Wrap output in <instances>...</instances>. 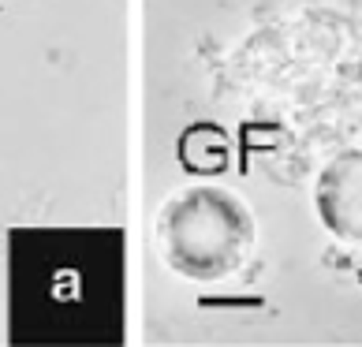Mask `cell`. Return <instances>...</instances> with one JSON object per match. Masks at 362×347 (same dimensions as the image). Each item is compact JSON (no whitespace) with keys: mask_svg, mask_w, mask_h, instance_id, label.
<instances>
[{"mask_svg":"<svg viewBox=\"0 0 362 347\" xmlns=\"http://www.w3.org/2000/svg\"><path fill=\"white\" fill-rule=\"evenodd\" d=\"M168 261L191 280H217L250 247V217L232 194L198 187L180 194L160 220Z\"/></svg>","mask_w":362,"mask_h":347,"instance_id":"1","label":"cell"},{"mask_svg":"<svg viewBox=\"0 0 362 347\" xmlns=\"http://www.w3.org/2000/svg\"><path fill=\"white\" fill-rule=\"evenodd\" d=\"M317 213H321V224L337 239L362 247V146L337 153L321 168Z\"/></svg>","mask_w":362,"mask_h":347,"instance_id":"2","label":"cell"}]
</instances>
